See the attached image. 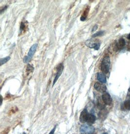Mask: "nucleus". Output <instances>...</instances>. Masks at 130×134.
Returning a JSON list of instances; mask_svg holds the SVG:
<instances>
[{"label":"nucleus","mask_w":130,"mask_h":134,"mask_svg":"<svg viewBox=\"0 0 130 134\" xmlns=\"http://www.w3.org/2000/svg\"><path fill=\"white\" fill-rule=\"evenodd\" d=\"M111 60L109 56L104 57L101 64V70L105 74H107L110 70Z\"/></svg>","instance_id":"nucleus-1"},{"label":"nucleus","mask_w":130,"mask_h":134,"mask_svg":"<svg viewBox=\"0 0 130 134\" xmlns=\"http://www.w3.org/2000/svg\"><path fill=\"white\" fill-rule=\"evenodd\" d=\"M38 46V44L36 43L34 44L31 46L28 53V55L27 56H25L23 58V61L24 63H27L29 62H30L36 51Z\"/></svg>","instance_id":"nucleus-2"},{"label":"nucleus","mask_w":130,"mask_h":134,"mask_svg":"<svg viewBox=\"0 0 130 134\" xmlns=\"http://www.w3.org/2000/svg\"><path fill=\"white\" fill-rule=\"evenodd\" d=\"M95 131L93 126L88 125L84 124L80 128V132L82 134H93Z\"/></svg>","instance_id":"nucleus-3"},{"label":"nucleus","mask_w":130,"mask_h":134,"mask_svg":"<svg viewBox=\"0 0 130 134\" xmlns=\"http://www.w3.org/2000/svg\"><path fill=\"white\" fill-rule=\"evenodd\" d=\"M64 66L63 64H60L58 66V67L57 68V74H56V76H55L54 80L53 81V86L56 83L57 80H58L59 77H60V75H61L63 70H64Z\"/></svg>","instance_id":"nucleus-4"},{"label":"nucleus","mask_w":130,"mask_h":134,"mask_svg":"<svg viewBox=\"0 0 130 134\" xmlns=\"http://www.w3.org/2000/svg\"><path fill=\"white\" fill-rule=\"evenodd\" d=\"M94 88H95L96 90L100 92H104L107 90L106 86L104 84L100 82L96 83L94 85Z\"/></svg>","instance_id":"nucleus-5"},{"label":"nucleus","mask_w":130,"mask_h":134,"mask_svg":"<svg viewBox=\"0 0 130 134\" xmlns=\"http://www.w3.org/2000/svg\"><path fill=\"white\" fill-rule=\"evenodd\" d=\"M89 114L88 113L87 109H84V110L81 112L80 117V122L82 123H84L85 122H87Z\"/></svg>","instance_id":"nucleus-6"},{"label":"nucleus","mask_w":130,"mask_h":134,"mask_svg":"<svg viewBox=\"0 0 130 134\" xmlns=\"http://www.w3.org/2000/svg\"><path fill=\"white\" fill-rule=\"evenodd\" d=\"M102 99L104 103L106 105H110L112 102V99L110 94L108 93L103 94L102 96Z\"/></svg>","instance_id":"nucleus-7"},{"label":"nucleus","mask_w":130,"mask_h":134,"mask_svg":"<svg viewBox=\"0 0 130 134\" xmlns=\"http://www.w3.org/2000/svg\"><path fill=\"white\" fill-rule=\"evenodd\" d=\"M125 45V41L123 38H120L118 40V41L117 42L115 46V49L116 50H119L122 48H123Z\"/></svg>","instance_id":"nucleus-8"},{"label":"nucleus","mask_w":130,"mask_h":134,"mask_svg":"<svg viewBox=\"0 0 130 134\" xmlns=\"http://www.w3.org/2000/svg\"><path fill=\"white\" fill-rule=\"evenodd\" d=\"M97 80L102 83H106V77L104 74L101 72H98L97 74Z\"/></svg>","instance_id":"nucleus-9"},{"label":"nucleus","mask_w":130,"mask_h":134,"mask_svg":"<svg viewBox=\"0 0 130 134\" xmlns=\"http://www.w3.org/2000/svg\"><path fill=\"white\" fill-rule=\"evenodd\" d=\"M86 45L90 48H93L96 50H98L100 48V43H92V42H87L86 43Z\"/></svg>","instance_id":"nucleus-10"},{"label":"nucleus","mask_w":130,"mask_h":134,"mask_svg":"<svg viewBox=\"0 0 130 134\" xmlns=\"http://www.w3.org/2000/svg\"><path fill=\"white\" fill-rule=\"evenodd\" d=\"M96 120V117L93 114H89L88 115V117L87 120V122L89 124H93L95 123Z\"/></svg>","instance_id":"nucleus-11"},{"label":"nucleus","mask_w":130,"mask_h":134,"mask_svg":"<svg viewBox=\"0 0 130 134\" xmlns=\"http://www.w3.org/2000/svg\"><path fill=\"white\" fill-rule=\"evenodd\" d=\"M89 8H87L86 9V10H85V11L84 12L82 16H81V17L80 18V20L81 21H84L86 19L88 13L89 12Z\"/></svg>","instance_id":"nucleus-12"},{"label":"nucleus","mask_w":130,"mask_h":134,"mask_svg":"<svg viewBox=\"0 0 130 134\" xmlns=\"http://www.w3.org/2000/svg\"><path fill=\"white\" fill-rule=\"evenodd\" d=\"M10 59V57H4V58H1L0 59V65L2 66L3 64L6 63Z\"/></svg>","instance_id":"nucleus-13"},{"label":"nucleus","mask_w":130,"mask_h":134,"mask_svg":"<svg viewBox=\"0 0 130 134\" xmlns=\"http://www.w3.org/2000/svg\"><path fill=\"white\" fill-rule=\"evenodd\" d=\"M124 107L127 110H130V99L125 101L124 103Z\"/></svg>","instance_id":"nucleus-14"},{"label":"nucleus","mask_w":130,"mask_h":134,"mask_svg":"<svg viewBox=\"0 0 130 134\" xmlns=\"http://www.w3.org/2000/svg\"><path fill=\"white\" fill-rule=\"evenodd\" d=\"M104 32V31H100L98 32H97L96 33L94 34L92 36V37H100V36H101L103 35Z\"/></svg>","instance_id":"nucleus-15"},{"label":"nucleus","mask_w":130,"mask_h":134,"mask_svg":"<svg viewBox=\"0 0 130 134\" xmlns=\"http://www.w3.org/2000/svg\"><path fill=\"white\" fill-rule=\"evenodd\" d=\"M34 70V67H32L31 65H30L29 64H28L27 65V70L28 71H30V72H32Z\"/></svg>","instance_id":"nucleus-16"},{"label":"nucleus","mask_w":130,"mask_h":134,"mask_svg":"<svg viewBox=\"0 0 130 134\" xmlns=\"http://www.w3.org/2000/svg\"><path fill=\"white\" fill-rule=\"evenodd\" d=\"M25 28V24L23 23H22L20 24V32H22V31H23V30H24V29Z\"/></svg>","instance_id":"nucleus-17"},{"label":"nucleus","mask_w":130,"mask_h":134,"mask_svg":"<svg viewBox=\"0 0 130 134\" xmlns=\"http://www.w3.org/2000/svg\"><path fill=\"white\" fill-rule=\"evenodd\" d=\"M97 28H98V26H97V25H95L93 26V28L92 31V32H94V31H95L97 29Z\"/></svg>","instance_id":"nucleus-18"},{"label":"nucleus","mask_w":130,"mask_h":134,"mask_svg":"<svg viewBox=\"0 0 130 134\" xmlns=\"http://www.w3.org/2000/svg\"><path fill=\"white\" fill-rule=\"evenodd\" d=\"M56 126L53 129H52V130L50 132V133L49 134H54V132H55V130H56Z\"/></svg>","instance_id":"nucleus-19"},{"label":"nucleus","mask_w":130,"mask_h":134,"mask_svg":"<svg viewBox=\"0 0 130 134\" xmlns=\"http://www.w3.org/2000/svg\"><path fill=\"white\" fill-rule=\"evenodd\" d=\"M7 6H6V7H4L3 8V9H2L1 10V13H2L3 12V11H4V10H5V9H7Z\"/></svg>","instance_id":"nucleus-20"},{"label":"nucleus","mask_w":130,"mask_h":134,"mask_svg":"<svg viewBox=\"0 0 130 134\" xmlns=\"http://www.w3.org/2000/svg\"><path fill=\"white\" fill-rule=\"evenodd\" d=\"M127 38H128V40H130V33L128 35V37H127Z\"/></svg>","instance_id":"nucleus-21"},{"label":"nucleus","mask_w":130,"mask_h":134,"mask_svg":"<svg viewBox=\"0 0 130 134\" xmlns=\"http://www.w3.org/2000/svg\"><path fill=\"white\" fill-rule=\"evenodd\" d=\"M129 92H130V88H129Z\"/></svg>","instance_id":"nucleus-22"},{"label":"nucleus","mask_w":130,"mask_h":134,"mask_svg":"<svg viewBox=\"0 0 130 134\" xmlns=\"http://www.w3.org/2000/svg\"><path fill=\"white\" fill-rule=\"evenodd\" d=\"M25 134V133H23V134Z\"/></svg>","instance_id":"nucleus-23"},{"label":"nucleus","mask_w":130,"mask_h":134,"mask_svg":"<svg viewBox=\"0 0 130 134\" xmlns=\"http://www.w3.org/2000/svg\"><path fill=\"white\" fill-rule=\"evenodd\" d=\"M106 134V133H104V134Z\"/></svg>","instance_id":"nucleus-24"}]
</instances>
